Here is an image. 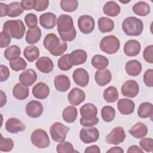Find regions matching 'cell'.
<instances>
[{
    "label": "cell",
    "instance_id": "6da1fadb",
    "mask_svg": "<svg viewBox=\"0 0 153 153\" xmlns=\"http://www.w3.org/2000/svg\"><path fill=\"white\" fill-rule=\"evenodd\" d=\"M57 29L60 38L63 41H72L76 36L74 26V21L71 16L62 14L57 19Z\"/></svg>",
    "mask_w": 153,
    "mask_h": 153
},
{
    "label": "cell",
    "instance_id": "7a4b0ae2",
    "mask_svg": "<svg viewBox=\"0 0 153 153\" xmlns=\"http://www.w3.org/2000/svg\"><path fill=\"white\" fill-rule=\"evenodd\" d=\"M43 44L45 49L54 56L62 55L68 48L66 42L53 33H48L45 36Z\"/></svg>",
    "mask_w": 153,
    "mask_h": 153
},
{
    "label": "cell",
    "instance_id": "3957f363",
    "mask_svg": "<svg viewBox=\"0 0 153 153\" xmlns=\"http://www.w3.org/2000/svg\"><path fill=\"white\" fill-rule=\"evenodd\" d=\"M81 118L79 123L81 126L87 127H92L99 123V118L97 117V109L93 103H87L82 105L79 110Z\"/></svg>",
    "mask_w": 153,
    "mask_h": 153
},
{
    "label": "cell",
    "instance_id": "277c9868",
    "mask_svg": "<svg viewBox=\"0 0 153 153\" xmlns=\"http://www.w3.org/2000/svg\"><path fill=\"white\" fill-rule=\"evenodd\" d=\"M122 29L128 36H139L143 31V24L142 21L137 17H128L123 20Z\"/></svg>",
    "mask_w": 153,
    "mask_h": 153
},
{
    "label": "cell",
    "instance_id": "5b68a950",
    "mask_svg": "<svg viewBox=\"0 0 153 153\" xmlns=\"http://www.w3.org/2000/svg\"><path fill=\"white\" fill-rule=\"evenodd\" d=\"M2 30L8 33L11 38L20 39L24 36L26 27L21 20H10L4 23Z\"/></svg>",
    "mask_w": 153,
    "mask_h": 153
},
{
    "label": "cell",
    "instance_id": "8992f818",
    "mask_svg": "<svg viewBox=\"0 0 153 153\" xmlns=\"http://www.w3.org/2000/svg\"><path fill=\"white\" fill-rule=\"evenodd\" d=\"M99 47L102 51L109 54H112L118 51L120 47V42L117 36L108 35L102 39L99 44Z\"/></svg>",
    "mask_w": 153,
    "mask_h": 153
},
{
    "label": "cell",
    "instance_id": "52a82bcc",
    "mask_svg": "<svg viewBox=\"0 0 153 153\" xmlns=\"http://www.w3.org/2000/svg\"><path fill=\"white\" fill-rule=\"evenodd\" d=\"M30 140L35 146L41 149L48 147L50 143L48 134L41 128H37L32 133Z\"/></svg>",
    "mask_w": 153,
    "mask_h": 153
},
{
    "label": "cell",
    "instance_id": "ba28073f",
    "mask_svg": "<svg viewBox=\"0 0 153 153\" xmlns=\"http://www.w3.org/2000/svg\"><path fill=\"white\" fill-rule=\"evenodd\" d=\"M69 128L60 122L54 123L50 128V133L52 139L55 142H61L65 140Z\"/></svg>",
    "mask_w": 153,
    "mask_h": 153
},
{
    "label": "cell",
    "instance_id": "9c48e42d",
    "mask_svg": "<svg viewBox=\"0 0 153 153\" xmlns=\"http://www.w3.org/2000/svg\"><path fill=\"white\" fill-rule=\"evenodd\" d=\"M126 137L125 131L122 127H116L105 137L106 142L109 144L118 145L122 143Z\"/></svg>",
    "mask_w": 153,
    "mask_h": 153
},
{
    "label": "cell",
    "instance_id": "30bf717a",
    "mask_svg": "<svg viewBox=\"0 0 153 153\" xmlns=\"http://www.w3.org/2000/svg\"><path fill=\"white\" fill-rule=\"evenodd\" d=\"M99 137V132L96 127L82 128L79 131V138L84 143H91L97 141Z\"/></svg>",
    "mask_w": 153,
    "mask_h": 153
},
{
    "label": "cell",
    "instance_id": "8fae6325",
    "mask_svg": "<svg viewBox=\"0 0 153 153\" xmlns=\"http://www.w3.org/2000/svg\"><path fill=\"white\" fill-rule=\"evenodd\" d=\"M94 19L88 15H82L78 18V26L80 32L84 34H89L94 29Z\"/></svg>",
    "mask_w": 153,
    "mask_h": 153
},
{
    "label": "cell",
    "instance_id": "7c38bea8",
    "mask_svg": "<svg viewBox=\"0 0 153 153\" xmlns=\"http://www.w3.org/2000/svg\"><path fill=\"white\" fill-rule=\"evenodd\" d=\"M139 91L138 83L133 79H129L124 82L121 86V93L123 96L130 98L135 97Z\"/></svg>",
    "mask_w": 153,
    "mask_h": 153
},
{
    "label": "cell",
    "instance_id": "4fadbf2b",
    "mask_svg": "<svg viewBox=\"0 0 153 153\" xmlns=\"http://www.w3.org/2000/svg\"><path fill=\"white\" fill-rule=\"evenodd\" d=\"M26 113L30 118L39 117L44 111V107L42 103L38 100H30L29 102L25 107Z\"/></svg>",
    "mask_w": 153,
    "mask_h": 153
},
{
    "label": "cell",
    "instance_id": "5bb4252c",
    "mask_svg": "<svg viewBox=\"0 0 153 153\" xmlns=\"http://www.w3.org/2000/svg\"><path fill=\"white\" fill-rule=\"evenodd\" d=\"M5 130L10 133H17L23 131L26 129L25 125L18 118L11 117L8 118L5 125Z\"/></svg>",
    "mask_w": 153,
    "mask_h": 153
},
{
    "label": "cell",
    "instance_id": "9a60e30c",
    "mask_svg": "<svg viewBox=\"0 0 153 153\" xmlns=\"http://www.w3.org/2000/svg\"><path fill=\"white\" fill-rule=\"evenodd\" d=\"M75 83L80 87H86L89 82V75L87 71L83 68H78L74 71L72 75Z\"/></svg>",
    "mask_w": 153,
    "mask_h": 153
},
{
    "label": "cell",
    "instance_id": "2e32d148",
    "mask_svg": "<svg viewBox=\"0 0 153 153\" xmlns=\"http://www.w3.org/2000/svg\"><path fill=\"white\" fill-rule=\"evenodd\" d=\"M85 94L81 89L75 87L68 93V99L69 102L74 106H78L84 101Z\"/></svg>",
    "mask_w": 153,
    "mask_h": 153
},
{
    "label": "cell",
    "instance_id": "e0dca14e",
    "mask_svg": "<svg viewBox=\"0 0 153 153\" xmlns=\"http://www.w3.org/2000/svg\"><path fill=\"white\" fill-rule=\"evenodd\" d=\"M37 79L36 72L32 69H27L22 72L19 77L20 82L26 87L31 86Z\"/></svg>",
    "mask_w": 153,
    "mask_h": 153
},
{
    "label": "cell",
    "instance_id": "ac0fdd59",
    "mask_svg": "<svg viewBox=\"0 0 153 153\" xmlns=\"http://www.w3.org/2000/svg\"><path fill=\"white\" fill-rule=\"evenodd\" d=\"M117 108L121 114L127 115L133 112L135 108V104L132 100L123 98L118 101Z\"/></svg>",
    "mask_w": 153,
    "mask_h": 153
},
{
    "label": "cell",
    "instance_id": "d6986e66",
    "mask_svg": "<svg viewBox=\"0 0 153 153\" xmlns=\"http://www.w3.org/2000/svg\"><path fill=\"white\" fill-rule=\"evenodd\" d=\"M141 49V45L139 41L135 39L127 41L124 46L123 51L124 54L129 57L137 56Z\"/></svg>",
    "mask_w": 153,
    "mask_h": 153
},
{
    "label": "cell",
    "instance_id": "ffe728a7",
    "mask_svg": "<svg viewBox=\"0 0 153 153\" xmlns=\"http://www.w3.org/2000/svg\"><path fill=\"white\" fill-rule=\"evenodd\" d=\"M50 94V88L47 84L40 82L35 84L32 88V94L38 99H45Z\"/></svg>",
    "mask_w": 153,
    "mask_h": 153
},
{
    "label": "cell",
    "instance_id": "44dd1931",
    "mask_svg": "<svg viewBox=\"0 0 153 153\" xmlns=\"http://www.w3.org/2000/svg\"><path fill=\"white\" fill-rule=\"evenodd\" d=\"M56 16L52 13L48 12L41 14L39 16V23L44 28L51 29L56 25Z\"/></svg>",
    "mask_w": 153,
    "mask_h": 153
},
{
    "label": "cell",
    "instance_id": "7402d4cb",
    "mask_svg": "<svg viewBox=\"0 0 153 153\" xmlns=\"http://www.w3.org/2000/svg\"><path fill=\"white\" fill-rule=\"evenodd\" d=\"M36 68L42 73H50L54 68V64L51 59L47 57L38 58L35 63Z\"/></svg>",
    "mask_w": 153,
    "mask_h": 153
},
{
    "label": "cell",
    "instance_id": "603a6c76",
    "mask_svg": "<svg viewBox=\"0 0 153 153\" xmlns=\"http://www.w3.org/2000/svg\"><path fill=\"white\" fill-rule=\"evenodd\" d=\"M54 84L55 88L60 92H65L71 87V81L68 76L65 75H59L54 78Z\"/></svg>",
    "mask_w": 153,
    "mask_h": 153
},
{
    "label": "cell",
    "instance_id": "cb8c5ba5",
    "mask_svg": "<svg viewBox=\"0 0 153 153\" xmlns=\"http://www.w3.org/2000/svg\"><path fill=\"white\" fill-rule=\"evenodd\" d=\"M87 59V54L81 49L74 50L69 54V62L72 65H79L84 63Z\"/></svg>",
    "mask_w": 153,
    "mask_h": 153
},
{
    "label": "cell",
    "instance_id": "d4e9b609",
    "mask_svg": "<svg viewBox=\"0 0 153 153\" xmlns=\"http://www.w3.org/2000/svg\"><path fill=\"white\" fill-rule=\"evenodd\" d=\"M94 79L99 85L104 86L109 83L111 81L112 74L108 69L98 70L95 73Z\"/></svg>",
    "mask_w": 153,
    "mask_h": 153
},
{
    "label": "cell",
    "instance_id": "484cf974",
    "mask_svg": "<svg viewBox=\"0 0 153 153\" xmlns=\"http://www.w3.org/2000/svg\"><path fill=\"white\" fill-rule=\"evenodd\" d=\"M128 132L134 137L142 139L146 136L148 133V128L143 123L138 122L128 130Z\"/></svg>",
    "mask_w": 153,
    "mask_h": 153
},
{
    "label": "cell",
    "instance_id": "4316f807",
    "mask_svg": "<svg viewBox=\"0 0 153 153\" xmlns=\"http://www.w3.org/2000/svg\"><path fill=\"white\" fill-rule=\"evenodd\" d=\"M125 69L128 75L136 76L140 74L142 65L137 60H131L126 63Z\"/></svg>",
    "mask_w": 153,
    "mask_h": 153
},
{
    "label": "cell",
    "instance_id": "83f0119b",
    "mask_svg": "<svg viewBox=\"0 0 153 153\" xmlns=\"http://www.w3.org/2000/svg\"><path fill=\"white\" fill-rule=\"evenodd\" d=\"M41 30L39 27L29 29L26 33L25 40L29 44H35L41 39Z\"/></svg>",
    "mask_w": 153,
    "mask_h": 153
},
{
    "label": "cell",
    "instance_id": "f1b7e54d",
    "mask_svg": "<svg viewBox=\"0 0 153 153\" xmlns=\"http://www.w3.org/2000/svg\"><path fill=\"white\" fill-rule=\"evenodd\" d=\"M121 11V8L117 2L113 1L107 2L103 7V13L110 17L117 16Z\"/></svg>",
    "mask_w": 153,
    "mask_h": 153
},
{
    "label": "cell",
    "instance_id": "f546056e",
    "mask_svg": "<svg viewBox=\"0 0 153 153\" xmlns=\"http://www.w3.org/2000/svg\"><path fill=\"white\" fill-rule=\"evenodd\" d=\"M13 94L18 100H24L28 97L29 90L27 87L21 83H17L13 88Z\"/></svg>",
    "mask_w": 153,
    "mask_h": 153
},
{
    "label": "cell",
    "instance_id": "4dcf8cb0",
    "mask_svg": "<svg viewBox=\"0 0 153 153\" xmlns=\"http://www.w3.org/2000/svg\"><path fill=\"white\" fill-rule=\"evenodd\" d=\"M98 27L102 33L110 32L114 28V22L109 17H102L98 20Z\"/></svg>",
    "mask_w": 153,
    "mask_h": 153
},
{
    "label": "cell",
    "instance_id": "1f68e13d",
    "mask_svg": "<svg viewBox=\"0 0 153 153\" xmlns=\"http://www.w3.org/2000/svg\"><path fill=\"white\" fill-rule=\"evenodd\" d=\"M78 115V111L74 106H69L64 109L62 112V118L68 123H74Z\"/></svg>",
    "mask_w": 153,
    "mask_h": 153
},
{
    "label": "cell",
    "instance_id": "d6a6232c",
    "mask_svg": "<svg viewBox=\"0 0 153 153\" xmlns=\"http://www.w3.org/2000/svg\"><path fill=\"white\" fill-rule=\"evenodd\" d=\"M152 114L153 105L151 103L145 102L139 105L137 110V115L139 117L142 118L151 117Z\"/></svg>",
    "mask_w": 153,
    "mask_h": 153
},
{
    "label": "cell",
    "instance_id": "836d02e7",
    "mask_svg": "<svg viewBox=\"0 0 153 153\" xmlns=\"http://www.w3.org/2000/svg\"><path fill=\"white\" fill-rule=\"evenodd\" d=\"M23 56L28 62H33L39 57V50L35 45H29L25 48Z\"/></svg>",
    "mask_w": 153,
    "mask_h": 153
},
{
    "label": "cell",
    "instance_id": "e575fe53",
    "mask_svg": "<svg viewBox=\"0 0 153 153\" xmlns=\"http://www.w3.org/2000/svg\"><path fill=\"white\" fill-rule=\"evenodd\" d=\"M133 12L140 16H146L150 13V7L144 1H139L132 7Z\"/></svg>",
    "mask_w": 153,
    "mask_h": 153
},
{
    "label": "cell",
    "instance_id": "d590c367",
    "mask_svg": "<svg viewBox=\"0 0 153 153\" xmlns=\"http://www.w3.org/2000/svg\"><path fill=\"white\" fill-rule=\"evenodd\" d=\"M91 65L92 66L98 70H102L106 69V68L109 65L108 59L100 54L94 55L91 59Z\"/></svg>",
    "mask_w": 153,
    "mask_h": 153
},
{
    "label": "cell",
    "instance_id": "8d00e7d4",
    "mask_svg": "<svg viewBox=\"0 0 153 153\" xmlns=\"http://www.w3.org/2000/svg\"><path fill=\"white\" fill-rule=\"evenodd\" d=\"M20 54V48L16 45H13L5 50L4 54L5 58L10 62L19 57Z\"/></svg>",
    "mask_w": 153,
    "mask_h": 153
},
{
    "label": "cell",
    "instance_id": "74e56055",
    "mask_svg": "<svg viewBox=\"0 0 153 153\" xmlns=\"http://www.w3.org/2000/svg\"><path fill=\"white\" fill-rule=\"evenodd\" d=\"M103 96L108 103H114L118 100L119 95L118 90L115 87L109 86L104 90Z\"/></svg>",
    "mask_w": 153,
    "mask_h": 153
},
{
    "label": "cell",
    "instance_id": "f35d334b",
    "mask_svg": "<svg viewBox=\"0 0 153 153\" xmlns=\"http://www.w3.org/2000/svg\"><path fill=\"white\" fill-rule=\"evenodd\" d=\"M101 115L103 121L109 123L114 119L115 117V111L111 106H105L101 109Z\"/></svg>",
    "mask_w": 153,
    "mask_h": 153
},
{
    "label": "cell",
    "instance_id": "ab89813d",
    "mask_svg": "<svg viewBox=\"0 0 153 153\" xmlns=\"http://www.w3.org/2000/svg\"><path fill=\"white\" fill-rule=\"evenodd\" d=\"M60 8L66 12H74L78 7V2L76 0H62L60 2Z\"/></svg>",
    "mask_w": 153,
    "mask_h": 153
},
{
    "label": "cell",
    "instance_id": "60d3db41",
    "mask_svg": "<svg viewBox=\"0 0 153 153\" xmlns=\"http://www.w3.org/2000/svg\"><path fill=\"white\" fill-rule=\"evenodd\" d=\"M8 14L10 17H16L20 16L23 13V9L20 3L18 2H13L8 5Z\"/></svg>",
    "mask_w": 153,
    "mask_h": 153
},
{
    "label": "cell",
    "instance_id": "b9f144b4",
    "mask_svg": "<svg viewBox=\"0 0 153 153\" xmlns=\"http://www.w3.org/2000/svg\"><path fill=\"white\" fill-rule=\"evenodd\" d=\"M57 65L62 71H66L71 69L73 65L69 62V54H66L61 56L57 61Z\"/></svg>",
    "mask_w": 153,
    "mask_h": 153
},
{
    "label": "cell",
    "instance_id": "7bdbcfd3",
    "mask_svg": "<svg viewBox=\"0 0 153 153\" xmlns=\"http://www.w3.org/2000/svg\"><path fill=\"white\" fill-rule=\"evenodd\" d=\"M10 66L11 69L14 71H19L26 69L27 66V63L22 57H18L17 59L10 61Z\"/></svg>",
    "mask_w": 153,
    "mask_h": 153
},
{
    "label": "cell",
    "instance_id": "ee69618b",
    "mask_svg": "<svg viewBox=\"0 0 153 153\" xmlns=\"http://www.w3.org/2000/svg\"><path fill=\"white\" fill-rule=\"evenodd\" d=\"M14 147V142L11 138H4L1 134L0 151L1 152H10Z\"/></svg>",
    "mask_w": 153,
    "mask_h": 153
},
{
    "label": "cell",
    "instance_id": "f6af8a7d",
    "mask_svg": "<svg viewBox=\"0 0 153 153\" xmlns=\"http://www.w3.org/2000/svg\"><path fill=\"white\" fill-rule=\"evenodd\" d=\"M56 151L58 153H67V152H76L74 150V146L69 142H61L56 146Z\"/></svg>",
    "mask_w": 153,
    "mask_h": 153
},
{
    "label": "cell",
    "instance_id": "bcb514c9",
    "mask_svg": "<svg viewBox=\"0 0 153 153\" xmlns=\"http://www.w3.org/2000/svg\"><path fill=\"white\" fill-rule=\"evenodd\" d=\"M25 22L26 26L29 27V29L37 27L38 18L33 13L27 14L25 17Z\"/></svg>",
    "mask_w": 153,
    "mask_h": 153
},
{
    "label": "cell",
    "instance_id": "7dc6e473",
    "mask_svg": "<svg viewBox=\"0 0 153 153\" xmlns=\"http://www.w3.org/2000/svg\"><path fill=\"white\" fill-rule=\"evenodd\" d=\"M139 145L142 149L147 152H151L153 149V140L151 138H143L139 142Z\"/></svg>",
    "mask_w": 153,
    "mask_h": 153
},
{
    "label": "cell",
    "instance_id": "c3c4849f",
    "mask_svg": "<svg viewBox=\"0 0 153 153\" xmlns=\"http://www.w3.org/2000/svg\"><path fill=\"white\" fill-rule=\"evenodd\" d=\"M145 84L149 87H153V69H149L146 70L143 77Z\"/></svg>",
    "mask_w": 153,
    "mask_h": 153
},
{
    "label": "cell",
    "instance_id": "681fc988",
    "mask_svg": "<svg viewBox=\"0 0 153 153\" xmlns=\"http://www.w3.org/2000/svg\"><path fill=\"white\" fill-rule=\"evenodd\" d=\"M153 45H149L147 46L143 53V57L145 59V60L149 63H153Z\"/></svg>",
    "mask_w": 153,
    "mask_h": 153
},
{
    "label": "cell",
    "instance_id": "f907efd6",
    "mask_svg": "<svg viewBox=\"0 0 153 153\" xmlns=\"http://www.w3.org/2000/svg\"><path fill=\"white\" fill-rule=\"evenodd\" d=\"M1 38H0V47L1 48L7 47L9 45L11 42V36L8 33L4 31L1 32Z\"/></svg>",
    "mask_w": 153,
    "mask_h": 153
},
{
    "label": "cell",
    "instance_id": "816d5d0a",
    "mask_svg": "<svg viewBox=\"0 0 153 153\" xmlns=\"http://www.w3.org/2000/svg\"><path fill=\"white\" fill-rule=\"evenodd\" d=\"M36 2L37 0H22L20 4L23 10L27 11L35 9Z\"/></svg>",
    "mask_w": 153,
    "mask_h": 153
},
{
    "label": "cell",
    "instance_id": "f5cc1de1",
    "mask_svg": "<svg viewBox=\"0 0 153 153\" xmlns=\"http://www.w3.org/2000/svg\"><path fill=\"white\" fill-rule=\"evenodd\" d=\"M49 1L48 0H37L35 10L36 11H42L47 9L48 7Z\"/></svg>",
    "mask_w": 153,
    "mask_h": 153
},
{
    "label": "cell",
    "instance_id": "db71d44e",
    "mask_svg": "<svg viewBox=\"0 0 153 153\" xmlns=\"http://www.w3.org/2000/svg\"><path fill=\"white\" fill-rule=\"evenodd\" d=\"M0 70H1V78H0L1 82H4L7 81L10 76L9 69L6 66L1 65Z\"/></svg>",
    "mask_w": 153,
    "mask_h": 153
},
{
    "label": "cell",
    "instance_id": "11a10c76",
    "mask_svg": "<svg viewBox=\"0 0 153 153\" xmlns=\"http://www.w3.org/2000/svg\"><path fill=\"white\" fill-rule=\"evenodd\" d=\"M8 10H9L8 5L6 4H4L2 2L0 3V11H1L0 16L1 17L8 16Z\"/></svg>",
    "mask_w": 153,
    "mask_h": 153
},
{
    "label": "cell",
    "instance_id": "9f6ffc18",
    "mask_svg": "<svg viewBox=\"0 0 153 153\" xmlns=\"http://www.w3.org/2000/svg\"><path fill=\"white\" fill-rule=\"evenodd\" d=\"M85 153H100V149L99 147L97 145H91L88 147H87L84 151Z\"/></svg>",
    "mask_w": 153,
    "mask_h": 153
},
{
    "label": "cell",
    "instance_id": "6f0895ef",
    "mask_svg": "<svg viewBox=\"0 0 153 153\" xmlns=\"http://www.w3.org/2000/svg\"><path fill=\"white\" fill-rule=\"evenodd\" d=\"M127 153H132V152H136V153H143V151L142 150V148H139L138 146L137 145H131L130 146L127 151Z\"/></svg>",
    "mask_w": 153,
    "mask_h": 153
},
{
    "label": "cell",
    "instance_id": "680465c9",
    "mask_svg": "<svg viewBox=\"0 0 153 153\" xmlns=\"http://www.w3.org/2000/svg\"><path fill=\"white\" fill-rule=\"evenodd\" d=\"M107 152L108 153H109V152H110V153H114V152H116V153H123L124 151L120 146H114V147L111 148L110 149L108 150Z\"/></svg>",
    "mask_w": 153,
    "mask_h": 153
},
{
    "label": "cell",
    "instance_id": "91938a15",
    "mask_svg": "<svg viewBox=\"0 0 153 153\" xmlns=\"http://www.w3.org/2000/svg\"><path fill=\"white\" fill-rule=\"evenodd\" d=\"M7 103V96L5 93L1 90V107H3Z\"/></svg>",
    "mask_w": 153,
    "mask_h": 153
}]
</instances>
